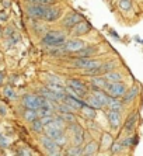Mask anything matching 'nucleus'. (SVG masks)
Segmentation results:
<instances>
[{
  "label": "nucleus",
  "instance_id": "1",
  "mask_svg": "<svg viewBox=\"0 0 143 156\" xmlns=\"http://www.w3.org/2000/svg\"><path fill=\"white\" fill-rule=\"evenodd\" d=\"M42 42L48 47H61L66 42V34L63 31H49L44 35Z\"/></svg>",
  "mask_w": 143,
  "mask_h": 156
},
{
  "label": "nucleus",
  "instance_id": "2",
  "mask_svg": "<svg viewBox=\"0 0 143 156\" xmlns=\"http://www.w3.org/2000/svg\"><path fill=\"white\" fill-rule=\"evenodd\" d=\"M45 134L49 135L51 138H54L61 148L66 145V135H65V132H63V128L52 127V125H45Z\"/></svg>",
  "mask_w": 143,
  "mask_h": 156
},
{
  "label": "nucleus",
  "instance_id": "3",
  "mask_svg": "<svg viewBox=\"0 0 143 156\" xmlns=\"http://www.w3.org/2000/svg\"><path fill=\"white\" fill-rule=\"evenodd\" d=\"M72 65L75 68H79V69H91V68H97V66H101L103 62L101 61H96V59H91V58H83V56H79L77 59L72 62Z\"/></svg>",
  "mask_w": 143,
  "mask_h": 156
},
{
  "label": "nucleus",
  "instance_id": "4",
  "mask_svg": "<svg viewBox=\"0 0 143 156\" xmlns=\"http://www.w3.org/2000/svg\"><path fill=\"white\" fill-rule=\"evenodd\" d=\"M68 91H70L73 96L77 97H84L87 94V87L83 84V82L77 79H70L68 82Z\"/></svg>",
  "mask_w": 143,
  "mask_h": 156
},
{
  "label": "nucleus",
  "instance_id": "5",
  "mask_svg": "<svg viewBox=\"0 0 143 156\" xmlns=\"http://www.w3.org/2000/svg\"><path fill=\"white\" fill-rule=\"evenodd\" d=\"M105 90L110 96L112 97H124L126 93V86L125 83H122V82H108L107 87H105Z\"/></svg>",
  "mask_w": 143,
  "mask_h": 156
},
{
  "label": "nucleus",
  "instance_id": "6",
  "mask_svg": "<svg viewBox=\"0 0 143 156\" xmlns=\"http://www.w3.org/2000/svg\"><path fill=\"white\" fill-rule=\"evenodd\" d=\"M41 144H42L44 149L47 151L49 155H59V151H61V146L58 145V142L54 138H51L49 135H44L41 136Z\"/></svg>",
  "mask_w": 143,
  "mask_h": 156
},
{
  "label": "nucleus",
  "instance_id": "7",
  "mask_svg": "<svg viewBox=\"0 0 143 156\" xmlns=\"http://www.w3.org/2000/svg\"><path fill=\"white\" fill-rule=\"evenodd\" d=\"M48 7L49 6H41V4H32L27 9V13H28L30 17L32 18H41L44 20L45 16H47V11H48Z\"/></svg>",
  "mask_w": 143,
  "mask_h": 156
},
{
  "label": "nucleus",
  "instance_id": "8",
  "mask_svg": "<svg viewBox=\"0 0 143 156\" xmlns=\"http://www.w3.org/2000/svg\"><path fill=\"white\" fill-rule=\"evenodd\" d=\"M82 20H83L82 14H79V13H70V14H68L63 18L62 26H63L65 28H73V27L77 26Z\"/></svg>",
  "mask_w": 143,
  "mask_h": 156
},
{
  "label": "nucleus",
  "instance_id": "9",
  "mask_svg": "<svg viewBox=\"0 0 143 156\" xmlns=\"http://www.w3.org/2000/svg\"><path fill=\"white\" fill-rule=\"evenodd\" d=\"M84 48V42L82 40H68L63 44V51L65 52H77Z\"/></svg>",
  "mask_w": 143,
  "mask_h": 156
},
{
  "label": "nucleus",
  "instance_id": "10",
  "mask_svg": "<svg viewBox=\"0 0 143 156\" xmlns=\"http://www.w3.org/2000/svg\"><path fill=\"white\" fill-rule=\"evenodd\" d=\"M23 104L25 108L31 110H40V96H32V94H25L23 97Z\"/></svg>",
  "mask_w": 143,
  "mask_h": 156
},
{
  "label": "nucleus",
  "instance_id": "11",
  "mask_svg": "<svg viewBox=\"0 0 143 156\" xmlns=\"http://www.w3.org/2000/svg\"><path fill=\"white\" fill-rule=\"evenodd\" d=\"M91 30V24L87 21H84V20H82V21L77 24V26H75L73 28H72V35L73 37H80V35H84V34H87Z\"/></svg>",
  "mask_w": 143,
  "mask_h": 156
},
{
  "label": "nucleus",
  "instance_id": "12",
  "mask_svg": "<svg viewBox=\"0 0 143 156\" xmlns=\"http://www.w3.org/2000/svg\"><path fill=\"white\" fill-rule=\"evenodd\" d=\"M72 134H73V144L75 145H80L83 142V139H84V132H83L82 127H80L79 124H75V121L72 122Z\"/></svg>",
  "mask_w": 143,
  "mask_h": 156
},
{
  "label": "nucleus",
  "instance_id": "13",
  "mask_svg": "<svg viewBox=\"0 0 143 156\" xmlns=\"http://www.w3.org/2000/svg\"><path fill=\"white\" fill-rule=\"evenodd\" d=\"M65 103L68 105H70L73 110H82L84 105H86V103L82 101L80 98H77V96H73V94H66V97H65Z\"/></svg>",
  "mask_w": 143,
  "mask_h": 156
},
{
  "label": "nucleus",
  "instance_id": "14",
  "mask_svg": "<svg viewBox=\"0 0 143 156\" xmlns=\"http://www.w3.org/2000/svg\"><path fill=\"white\" fill-rule=\"evenodd\" d=\"M107 117H108L110 124H111V127L114 128V129H117V128L119 127V124H121V113L117 111V110L110 108V111L107 113Z\"/></svg>",
  "mask_w": 143,
  "mask_h": 156
},
{
  "label": "nucleus",
  "instance_id": "15",
  "mask_svg": "<svg viewBox=\"0 0 143 156\" xmlns=\"http://www.w3.org/2000/svg\"><path fill=\"white\" fill-rule=\"evenodd\" d=\"M62 16V10L59 7H48V11H47V16H45V21H55V20H58V18Z\"/></svg>",
  "mask_w": 143,
  "mask_h": 156
},
{
  "label": "nucleus",
  "instance_id": "16",
  "mask_svg": "<svg viewBox=\"0 0 143 156\" xmlns=\"http://www.w3.org/2000/svg\"><path fill=\"white\" fill-rule=\"evenodd\" d=\"M91 84H93L94 89H105L108 82L105 77H100V75H97V76L91 77Z\"/></svg>",
  "mask_w": 143,
  "mask_h": 156
},
{
  "label": "nucleus",
  "instance_id": "17",
  "mask_svg": "<svg viewBox=\"0 0 143 156\" xmlns=\"http://www.w3.org/2000/svg\"><path fill=\"white\" fill-rule=\"evenodd\" d=\"M136 120H138V114H131L125 122V131H128V132L133 131V128L136 125Z\"/></svg>",
  "mask_w": 143,
  "mask_h": 156
},
{
  "label": "nucleus",
  "instance_id": "18",
  "mask_svg": "<svg viewBox=\"0 0 143 156\" xmlns=\"http://www.w3.org/2000/svg\"><path fill=\"white\" fill-rule=\"evenodd\" d=\"M105 79H107V82H121L122 79V75L119 72H115V70H110V72L105 73Z\"/></svg>",
  "mask_w": 143,
  "mask_h": 156
},
{
  "label": "nucleus",
  "instance_id": "19",
  "mask_svg": "<svg viewBox=\"0 0 143 156\" xmlns=\"http://www.w3.org/2000/svg\"><path fill=\"white\" fill-rule=\"evenodd\" d=\"M24 118L25 121L28 122H32L35 121L37 118H40V114H38V110H31V108H27V111L24 113Z\"/></svg>",
  "mask_w": 143,
  "mask_h": 156
},
{
  "label": "nucleus",
  "instance_id": "20",
  "mask_svg": "<svg viewBox=\"0 0 143 156\" xmlns=\"http://www.w3.org/2000/svg\"><path fill=\"white\" fill-rule=\"evenodd\" d=\"M82 113L84 114V117H86V118H90V120L96 118V108H94V107H91L90 104H86L84 107H83Z\"/></svg>",
  "mask_w": 143,
  "mask_h": 156
},
{
  "label": "nucleus",
  "instance_id": "21",
  "mask_svg": "<svg viewBox=\"0 0 143 156\" xmlns=\"http://www.w3.org/2000/svg\"><path fill=\"white\" fill-rule=\"evenodd\" d=\"M97 151H98V144L91 141L86 148L83 149V155H94V153H97Z\"/></svg>",
  "mask_w": 143,
  "mask_h": 156
},
{
  "label": "nucleus",
  "instance_id": "22",
  "mask_svg": "<svg viewBox=\"0 0 143 156\" xmlns=\"http://www.w3.org/2000/svg\"><path fill=\"white\" fill-rule=\"evenodd\" d=\"M108 107L111 110H117V111H121L122 110V101L119 100L118 97H112L111 96V100L108 103Z\"/></svg>",
  "mask_w": 143,
  "mask_h": 156
},
{
  "label": "nucleus",
  "instance_id": "23",
  "mask_svg": "<svg viewBox=\"0 0 143 156\" xmlns=\"http://www.w3.org/2000/svg\"><path fill=\"white\" fill-rule=\"evenodd\" d=\"M31 128L34 132H37V134H41L44 129H45V125H44V122L41 121V118H37L35 121H32L31 122Z\"/></svg>",
  "mask_w": 143,
  "mask_h": 156
},
{
  "label": "nucleus",
  "instance_id": "24",
  "mask_svg": "<svg viewBox=\"0 0 143 156\" xmlns=\"http://www.w3.org/2000/svg\"><path fill=\"white\" fill-rule=\"evenodd\" d=\"M48 89H49V90H52V91H55V93H56V94H61V96H66L65 94V93H66V89H65V87H62L61 84L59 83H51V84H48Z\"/></svg>",
  "mask_w": 143,
  "mask_h": 156
},
{
  "label": "nucleus",
  "instance_id": "25",
  "mask_svg": "<svg viewBox=\"0 0 143 156\" xmlns=\"http://www.w3.org/2000/svg\"><path fill=\"white\" fill-rule=\"evenodd\" d=\"M138 93H139V89L138 87H132L131 90H126L125 96H124V100L125 101H131V100H133L138 96Z\"/></svg>",
  "mask_w": 143,
  "mask_h": 156
},
{
  "label": "nucleus",
  "instance_id": "26",
  "mask_svg": "<svg viewBox=\"0 0 143 156\" xmlns=\"http://www.w3.org/2000/svg\"><path fill=\"white\" fill-rule=\"evenodd\" d=\"M96 52V48L93 47H89V48H83V49H80L79 52H77V55L79 56H83V58H89L91 54H94Z\"/></svg>",
  "mask_w": 143,
  "mask_h": 156
},
{
  "label": "nucleus",
  "instance_id": "27",
  "mask_svg": "<svg viewBox=\"0 0 143 156\" xmlns=\"http://www.w3.org/2000/svg\"><path fill=\"white\" fill-rule=\"evenodd\" d=\"M118 7L122 11H128L132 7V0H119L118 2Z\"/></svg>",
  "mask_w": 143,
  "mask_h": 156
},
{
  "label": "nucleus",
  "instance_id": "28",
  "mask_svg": "<svg viewBox=\"0 0 143 156\" xmlns=\"http://www.w3.org/2000/svg\"><path fill=\"white\" fill-rule=\"evenodd\" d=\"M89 104L91 105V107H94V108H103V107H104V104L96 97V96H91V97H90Z\"/></svg>",
  "mask_w": 143,
  "mask_h": 156
},
{
  "label": "nucleus",
  "instance_id": "29",
  "mask_svg": "<svg viewBox=\"0 0 143 156\" xmlns=\"http://www.w3.org/2000/svg\"><path fill=\"white\" fill-rule=\"evenodd\" d=\"M68 155H70V156H79V155H83V149L80 148V145H76V146H72L70 149H68Z\"/></svg>",
  "mask_w": 143,
  "mask_h": 156
},
{
  "label": "nucleus",
  "instance_id": "30",
  "mask_svg": "<svg viewBox=\"0 0 143 156\" xmlns=\"http://www.w3.org/2000/svg\"><path fill=\"white\" fill-rule=\"evenodd\" d=\"M100 73H103L101 66H97V68H91V69L84 70V75H86V76H97V75H100Z\"/></svg>",
  "mask_w": 143,
  "mask_h": 156
},
{
  "label": "nucleus",
  "instance_id": "31",
  "mask_svg": "<svg viewBox=\"0 0 143 156\" xmlns=\"http://www.w3.org/2000/svg\"><path fill=\"white\" fill-rule=\"evenodd\" d=\"M115 65H117V63H115V62H107V63H103V65H101V70H103V72H110V70H112L115 68Z\"/></svg>",
  "mask_w": 143,
  "mask_h": 156
},
{
  "label": "nucleus",
  "instance_id": "32",
  "mask_svg": "<svg viewBox=\"0 0 143 156\" xmlns=\"http://www.w3.org/2000/svg\"><path fill=\"white\" fill-rule=\"evenodd\" d=\"M3 94L6 96V97H7V98H16V93H14V90H13L11 87H9V86L6 87V89H4Z\"/></svg>",
  "mask_w": 143,
  "mask_h": 156
},
{
  "label": "nucleus",
  "instance_id": "33",
  "mask_svg": "<svg viewBox=\"0 0 143 156\" xmlns=\"http://www.w3.org/2000/svg\"><path fill=\"white\" fill-rule=\"evenodd\" d=\"M32 4H41V6H48L51 4L54 0H31Z\"/></svg>",
  "mask_w": 143,
  "mask_h": 156
},
{
  "label": "nucleus",
  "instance_id": "34",
  "mask_svg": "<svg viewBox=\"0 0 143 156\" xmlns=\"http://www.w3.org/2000/svg\"><path fill=\"white\" fill-rule=\"evenodd\" d=\"M121 149H122V144H115V145L112 146L111 152L112 153H119V152H121Z\"/></svg>",
  "mask_w": 143,
  "mask_h": 156
},
{
  "label": "nucleus",
  "instance_id": "35",
  "mask_svg": "<svg viewBox=\"0 0 143 156\" xmlns=\"http://www.w3.org/2000/svg\"><path fill=\"white\" fill-rule=\"evenodd\" d=\"M133 144V138H128L126 141L122 142V145H125V146H131Z\"/></svg>",
  "mask_w": 143,
  "mask_h": 156
},
{
  "label": "nucleus",
  "instance_id": "36",
  "mask_svg": "<svg viewBox=\"0 0 143 156\" xmlns=\"http://www.w3.org/2000/svg\"><path fill=\"white\" fill-rule=\"evenodd\" d=\"M3 82H4V75L2 72H0V86L3 84Z\"/></svg>",
  "mask_w": 143,
  "mask_h": 156
},
{
  "label": "nucleus",
  "instance_id": "37",
  "mask_svg": "<svg viewBox=\"0 0 143 156\" xmlns=\"http://www.w3.org/2000/svg\"><path fill=\"white\" fill-rule=\"evenodd\" d=\"M0 114H6V108H3V107H0Z\"/></svg>",
  "mask_w": 143,
  "mask_h": 156
},
{
  "label": "nucleus",
  "instance_id": "38",
  "mask_svg": "<svg viewBox=\"0 0 143 156\" xmlns=\"http://www.w3.org/2000/svg\"><path fill=\"white\" fill-rule=\"evenodd\" d=\"M0 138H2V135H0Z\"/></svg>",
  "mask_w": 143,
  "mask_h": 156
}]
</instances>
